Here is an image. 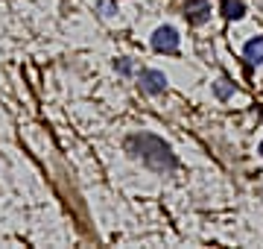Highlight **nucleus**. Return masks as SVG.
<instances>
[{"instance_id": "1", "label": "nucleus", "mask_w": 263, "mask_h": 249, "mask_svg": "<svg viewBox=\"0 0 263 249\" xmlns=\"http://www.w3.org/2000/svg\"><path fill=\"white\" fill-rule=\"evenodd\" d=\"M152 47L158 53H176L179 50V32L173 27H158L152 35Z\"/></svg>"}, {"instance_id": "2", "label": "nucleus", "mask_w": 263, "mask_h": 249, "mask_svg": "<svg viewBox=\"0 0 263 249\" xmlns=\"http://www.w3.org/2000/svg\"><path fill=\"white\" fill-rule=\"evenodd\" d=\"M141 88L149 91V94H161V91L167 88V77H164L161 70H143L141 74Z\"/></svg>"}, {"instance_id": "3", "label": "nucleus", "mask_w": 263, "mask_h": 249, "mask_svg": "<svg viewBox=\"0 0 263 249\" xmlns=\"http://www.w3.org/2000/svg\"><path fill=\"white\" fill-rule=\"evenodd\" d=\"M243 56H246L249 65H260V62H263V35H257V39H252L249 44H246Z\"/></svg>"}, {"instance_id": "4", "label": "nucleus", "mask_w": 263, "mask_h": 249, "mask_svg": "<svg viewBox=\"0 0 263 249\" xmlns=\"http://www.w3.org/2000/svg\"><path fill=\"white\" fill-rule=\"evenodd\" d=\"M226 18H231V21H237V18H243V3L240 0H226Z\"/></svg>"}, {"instance_id": "5", "label": "nucleus", "mask_w": 263, "mask_h": 249, "mask_svg": "<svg viewBox=\"0 0 263 249\" xmlns=\"http://www.w3.org/2000/svg\"><path fill=\"white\" fill-rule=\"evenodd\" d=\"M208 12H211V9H208L205 3L199 0V9H196V12H190V15H187V18H190V24H202V21L208 18Z\"/></svg>"}, {"instance_id": "6", "label": "nucleus", "mask_w": 263, "mask_h": 249, "mask_svg": "<svg viewBox=\"0 0 263 249\" xmlns=\"http://www.w3.org/2000/svg\"><path fill=\"white\" fill-rule=\"evenodd\" d=\"M231 94H234V85H231L228 79H219V82H216V97L226 100V97H231Z\"/></svg>"}, {"instance_id": "7", "label": "nucleus", "mask_w": 263, "mask_h": 249, "mask_svg": "<svg viewBox=\"0 0 263 249\" xmlns=\"http://www.w3.org/2000/svg\"><path fill=\"white\" fill-rule=\"evenodd\" d=\"M260 155H263V141H260Z\"/></svg>"}]
</instances>
